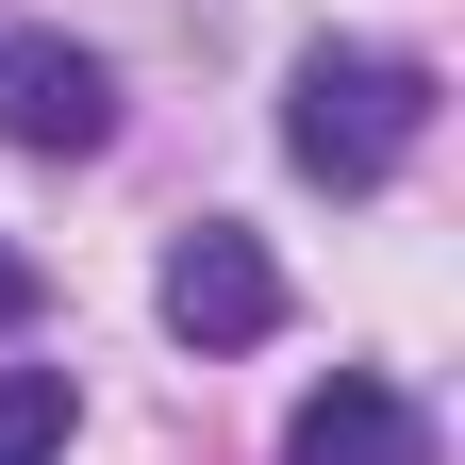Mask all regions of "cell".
<instances>
[{
    "label": "cell",
    "mask_w": 465,
    "mask_h": 465,
    "mask_svg": "<svg viewBox=\"0 0 465 465\" xmlns=\"http://www.w3.org/2000/svg\"><path fill=\"white\" fill-rule=\"evenodd\" d=\"M416 134H432V67H416V50H300V84H282V150H300L316 183H382Z\"/></svg>",
    "instance_id": "6da1fadb"
},
{
    "label": "cell",
    "mask_w": 465,
    "mask_h": 465,
    "mask_svg": "<svg viewBox=\"0 0 465 465\" xmlns=\"http://www.w3.org/2000/svg\"><path fill=\"white\" fill-rule=\"evenodd\" d=\"M166 332H183V349H266V332H282V266H266V232L200 216L183 250H166Z\"/></svg>",
    "instance_id": "7a4b0ae2"
},
{
    "label": "cell",
    "mask_w": 465,
    "mask_h": 465,
    "mask_svg": "<svg viewBox=\"0 0 465 465\" xmlns=\"http://www.w3.org/2000/svg\"><path fill=\"white\" fill-rule=\"evenodd\" d=\"M0 134H17V150H50V166H67V150H100V134H116L100 50H67V34H17V50H0Z\"/></svg>",
    "instance_id": "3957f363"
},
{
    "label": "cell",
    "mask_w": 465,
    "mask_h": 465,
    "mask_svg": "<svg viewBox=\"0 0 465 465\" xmlns=\"http://www.w3.org/2000/svg\"><path fill=\"white\" fill-rule=\"evenodd\" d=\"M282 465H432V416H416L399 382L332 366V382L300 399V432H282Z\"/></svg>",
    "instance_id": "277c9868"
},
{
    "label": "cell",
    "mask_w": 465,
    "mask_h": 465,
    "mask_svg": "<svg viewBox=\"0 0 465 465\" xmlns=\"http://www.w3.org/2000/svg\"><path fill=\"white\" fill-rule=\"evenodd\" d=\"M0 465H67V366H0Z\"/></svg>",
    "instance_id": "5b68a950"
},
{
    "label": "cell",
    "mask_w": 465,
    "mask_h": 465,
    "mask_svg": "<svg viewBox=\"0 0 465 465\" xmlns=\"http://www.w3.org/2000/svg\"><path fill=\"white\" fill-rule=\"evenodd\" d=\"M17 316H34V250L0 232V332H17Z\"/></svg>",
    "instance_id": "8992f818"
}]
</instances>
